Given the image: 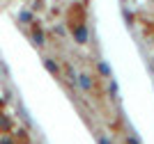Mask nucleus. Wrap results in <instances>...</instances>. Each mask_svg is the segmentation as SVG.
I'll return each instance as SVG.
<instances>
[{"label":"nucleus","mask_w":154,"mask_h":144,"mask_svg":"<svg viewBox=\"0 0 154 144\" xmlns=\"http://www.w3.org/2000/svg\"><path fill=\"white\" fill-rule=\"evenodd\" d=\"M74 41L76 44H88V28L85 25H76L74 28Z\"/></svg>","instance_id":"f257e3e1"},{"label":"nucleus","mask_w":154,"mask_h":144,"mask_svg":"<svg viewBox=\"0 0 154 144\" xmlns=\"http://www.w3.org/2000/svg\"><path fill=\"white\" fill-rule=\"evenodd\" d=\"M78 82H81V87H83L85 92H88V89H92V78H90L88 73L81 75V78H78Z\"/></svg>","instance_id":"f03ea898"},{"label":"nucleus","mask_w":154,"mask_h":144,"mask_svg":"<svg viewBox=\"0 0 154 144\" xmlns=\"http://www.w3.org/2000/svg\"><path fill=\"white\" fill-rule=\"evenodd\" d=\"M32 39H35L37 44H44V34H42V30H39V28H35V30H32Z\"/></svg>","instance_id":"7ed1b4c3"},{"label":"nucleus","mask_w":154,"mask_h":144,"mask_svg":"<svg viewBox=\"0 0 154 144\" xmlns=\"http://www.w3.org/2000/svg\"><path fill=\"white\" fill-rule=\"evenodd\" d=\"M99 73L101 75H110V66L106 62H99Z\"/></svg>","instance_id":"20e7f679"},{"label":"nucleus","mask_w":154,"mask_h":144,"mask_svg":"<svg viewBox=\"0 0 154 144\" xmlns=\"http://www.w3.org/2000/svg\"><path fill=\"white\" fill-rule=\"evenodd\" d=\"M46 69L51 71V73H58V64L53 62V60H46Z\"/></svg>","instance_id":"39448f33"},{"label":"nucleus","mask_w":154,"mask_h":144,"mask_svg":"<svg viewBox=\"0 0 154 144\" xmlns=\"http://www.w3.org/2000/svg\"><path fill=\"white\" fill-rule=\"evenodd\" d=\"M30 19H32V16H30V12H23V14H21V21H23V23H28Z\"/></svg>","instance_id":"423d86ee"}]
</instances>
